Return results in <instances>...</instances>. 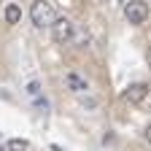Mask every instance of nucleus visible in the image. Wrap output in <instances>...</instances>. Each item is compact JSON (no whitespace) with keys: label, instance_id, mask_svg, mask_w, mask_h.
<instances>
[{"label":"nucleus","instance_id":"nucleus-4","mask_svg":"<svg viewBox=\"0 0 151 151\" xmlns=\"http://www.w3.org/2000/svg\"><path fill=\"white\" fill-rule=\"evenodd\" d=\"M146 94H148V84L138 81V84H132V86L124 92V100H127L129 105H138V103H143V100H146Z\"/></svg>","mask_w":151,"mask_h":151},{"label":"nucleus","instance_id":"nucleus-8","mask_svg":"<svg viewBox=\"0 0 151 151\" xmlns=\"http://www.w3.org/2000/svg\"><path fill=\"white\" fill-rule=\"evenodd\" d=\"M27 94H32V97L38 94V81H30V84H27Z\"/></svg>","mask_w":151,"mask_h":151},{"label":"nucleus","instance_id":"nucleus-9","mask_svg":"<svg viewBox=\"0 0 151 151\" xmlns=\"http://www.w3.org/2000/svg\"><path fill=\"white\" fill-rule=\"evenodd\" d=\"M119 3H124V0H108V6H111V8H116Z\"/></svg>","mask_w":151,"mask_h":151},{"label":"nucleus","instance_id":"nucleus-7","mask_svg":"<svg viewBox=\"0 0 151 151\" xmlns=\"http://www.w3.org/2000/svg\"><path fill=\"white\" fill-rule=\"evenodd\" d=\"M8 151H27L30 148V143L24 140V138H14V140H8V146H6Z\"/></svg>","mask_w":151,"mask_h":151},{"label":"nucleus","instance_id":"nucleus-10","mask_svg":"<svg viewBox=\"0 0 151 151\" xmlns=\"http://www.w3.org/2000/svg\"><path fill=\"white\" fill-rule=\"evenodd\" d=\"M146 138H148V143H151V127H148V129H146Z\"/></svg>","mask_w":151,"mask_h":151},{"label":"nucleus","instance_id":"nucleus-6","mask_svg":"<svg viewBox=\"0 0 151 151\" xmlns=\"http://www.w3.org/2000/svg\"><path fill=\"white\" fill-rule=\"evenodd\" d=\"M19 19H22V8H19L16 3H8L6 6V24H16Z\"/></svg>","mask_w":151,"mask_h":151},{"label":"nucleus","instance_id":"nucleus-5","mask_svg":"<svg viewBox=\"0 0 151 151\" xmlns=\"http://www.w3.org/2000/svg\"><path fill=\"white\" fill-rule=\"evenodd\" d=\"M65 84H68L73 92H84V89H89L86 81L81 78V76H76V73H68V76H65Z\"/></svg>","mask_w":151,"mask_h":151},{"label":"nucleus","instance_id":"nucleus-2","mask_svg":"<svg viewBox=\"0 0 151 151\" xmlns=\"http://www.w3.org/2000/svg\"><path fill=\"white\" fill-rule=\"evenodd\" d=\"M124 16H127L129 24H143L148 19V3H143V0H129L124 6Z\"/></svg>","mask_w":151,"mask_h":151},{"label":"nucleus","instance_id":"nucleus-11","mask_svg":"<svg viewBox=\"0 0 151 151\" xmlns=\"http://www.w3.org/2000/svg\"><path fill=\"white\" fill-rule=\"evenodd\" d=\"M148 68H151V49H148Z\"/></svg>","mask_w":151,"mask_h":151},{"label":"nucleus","instance_id":"nucleus-1","mask_svg":"<svg viewBox=\"0 0 151 151\" xmlns=\"http://www.w3.org/2000/svg\"><path fill=\"white\" fill-rule=\"evenodd\" d=\"M30 19H32V24L35 27H43V24H54V8L49 0H32V6H30Z\"/></svg>","mask_w":151,"mask_h":151},{"label":"nucleus","instance_id":"nucleus-12","mask_svg":"<svg viewBox=\"0 0 151 151\" xmlns=\"http://www.w3.org/2000/svg\"><path fill=\"white\" fill-rule=\"evenodd\" d=\"M0 151H8V148H6V146H0Z\"/></svg>","mask_w":151,"mask_h":151},{"label":"nucleus","instance_id":"nucleus-3","mask_svg":"<svg viewBox=\"0 0 151 151\" xmlns=\"http://www.w3.org/2000/svg\"><path fill=\"white\" fill-rule=\"evenodd\" d=\"M51 38H54L57 43H68L70 38H73V22H70V19H65V16L54 19V24H51Z\"/></svg>","mask_w":151,"mask_h":151}]
</instances>
